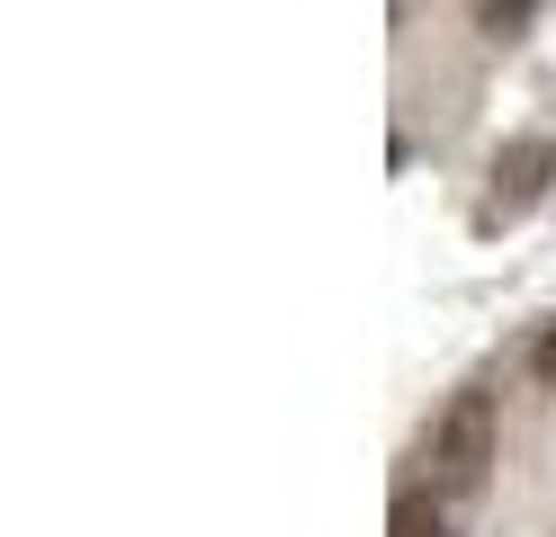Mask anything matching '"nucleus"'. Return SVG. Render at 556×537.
I'll use <instances>...</instances> for the list:
<instances>
[{"label": "nucleus", "mask_w": 556, "mask_h": 537, "mask_svg": "<svg viewBox=\"0 0 556 537\" xmlns=\"http://www.w3.org/2000/svg\"><path fill=\"white\" fill-rule=\"evenodd\" d=\"M494 394L484 385H458L440 404V421H431V439H422V484H431V501H476L484 493V475H494Z\"/></svg>", "instance_id": "obj_1"}, {"label": "nucleus", "mask_w": 556, "mask_h": 537, "mask_svg": "<svg viewBox=\"0 0 556 537\" xmlns=\"http://www.w3.org/2000/svg\"><path fill=\"white\" fill-rule=\"evenodd\" d=\"M547 170H556V143L547 135H511L494 170H484V197H476V233H511L520 215L547 197Z\"/></svg>", "instance_id": "obj_2"}, {"label": "nucleus", "mask_w": 556, "mask_h": 537, "mask_svg": "<svg viewBox=\"0 0 556 537\" xmlns=\"http://www.w3.org/2000/svg\"><path fill=\"white\" fill-rule=\"evenodd\" d=\"M476 18H484V36H494V46H511V36H520V27L539 18V0H484Z\"/></svg>", "instance_id": "obj_3"}, {"label": "nucleus", "mask_w": 556, "mask_h": 537, "mask_svg": "<svg viewBox=\"0 0 556 537\" xmlns=\"http://www.w3.org/2000/svg\"><path fill=\"white\" fill-rule=\"evenodd\" d=\"M395 537H448V528H440V511H431V501L413 493V501H395Z\"/></svg>", "instance_id": "obj_4"}, {"label": "nucleus", "mask_w": 556, "mask_h": 537, "mask_svg": "<svg viewBox=\"0 0 556 537\" xmlns=\"http://www.w3.org/2000/svg\"><path fill=\"white\" fill-rule=\"evenodd\" d=\"M539 376H547V385H556V332H547V341H539Z\"/></svg>", "instance_id": "obj_5"}]
</instances>
